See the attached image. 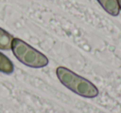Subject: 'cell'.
Here are the masks:
<instances>
[{
  "instance_id": "obj_1",
  "label": "cell",
  "mask_w": 121,
  "mask_h": 113,
  "mask_svg": "<svg viewBox=\"0 0 121 113\" xmlns=\"http://www.w3.org/2000/svg\"><path fill=\"white\" fill-rule=\"evenodd\" d=\"M56 72L60 83L76 94L86 98H94L99 95V90L91 81L68 68L58 67Z\"/></svg>"
},
{
  "instance_id": "obj_2",
  "label": "cell",
  "mask_w": 121,
  "mask_h": 113,
  "mask_svg": "<svg viewBox=\"0 0 121 113\" xmlns=\"http://www.w3.org/2000/svg\"><path fill=\"white\" fill-rule=\"evenodd\" d=\"M11 49L15 58L20 63L29 68H42L47 66L48 58L41 52L27 44L22 39L13 38Z\"/></svg>"
},
{
  "instance_id": "obj_3",
  "label": "cell",
  "mask_w": 121,
  "mask_h": 113,
  "mask_svg": "<svg viewBox=\"0 0 121 113\" xmlns=\"http://www.w3.org/2000/svg\"><path fill=\"white\" fill-rule=\"evenodd\" d=\"M100 6L111 16H118L119 14V6L118 0H97Z\"/></svg>"
},
{
  "instance_id": "obj_4",
  "label": "cell",
  "mask_w": 121,
  "mask_h": 113,
  "mask_svg": "<svg viewBox=\"0 0 121 113\" xmlns=\"http://www.w3.org/2000/svg\"><path fill=\"white\" fill-rule=\"evenodd\" d=\"M14 37L9 32L0 27V49L8 51L12 47V42Z\"/></svg>"
},
{
  "instance_id": "obj_5",
  "label": "cell",
  "mask_w": 121,
  "mask_h": 113,
  "mask_svg": "<svg viewBox=\"0 0 121 113\" xmlns=\"http://www.w3.org/2000/svg\"><path fill=\"white\" fill-rule=\"evenodd\" d=\"M13 70L14 67L11 60L4 53L0 52V72L5 74H11Z\"/></svg>"
},
{
  "instance_id": "obj_6",
  "label": "cell",
  "mask_w": 121,
  "mask_h": 113,
  "mask_svg": "<svg viewBox=\"0 0 121 113\" xmlns=\"http://www.w3.org/2000/svg\"><path fill=\"white\" fill-rule=\"evenodd\" d=\"M118 3H119V9H121V0H118Z\"/></svg>"
}]
</instances>
